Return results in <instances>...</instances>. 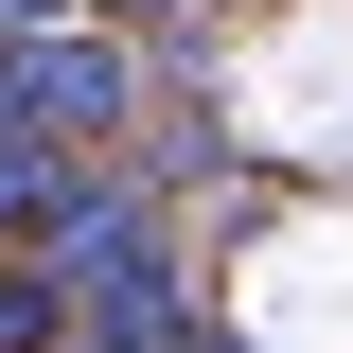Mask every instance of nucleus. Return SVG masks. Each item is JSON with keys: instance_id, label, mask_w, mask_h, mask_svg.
Listing matches in <instances>:
<instances>
[{"instance_id": "7", "label": "nucleus", "mask_w": 353, "mask_h": 353, "mask_svg": "<svg viewBox=\"0 0 353 353\" xmlns=\"http://www.w3.org/2000/svg\"><path fill=\"white\" fill-rule=\"evenodd\" d=\"M53 353H88V336H53Z\"/></svg>"}, {"instance_id": "3", "label": "nucleus", "mask_w": 353, "mask_h": 353, "mask_svg": "<svg viewBox=\"0 0 353 353\" xmlns=\"http://www.w3.org/2000/svg\"><path fill=\"white\" fill-rule=\"evenodd\" d=\"M53 18H71V0H0V36H53Z\"/></svg>"}, {"instance_id": "4", "label": "nucleus", "mask_w": 353, "mask_h": 353, "mask_svg": "<svg viewBox=\"0 0 353 353\" xmlns=\"http://www.w3.org/2000/svg\"><path fill=\"white\" fill-rule=\"evenodd\" d=\"M88 18H194V0H88Z\"/></svg>"}, {"instance_id": "6", "label": "nucleus", "mask_w": 353, "mask_h": 353, "mask_svg": "<svg viewBox=\"0 0 353 353\" xmlns=\"http://www.w3.org/2000/svg\"><path fill=\"white\" fill-rule=\"evenodd\" d=\"M0 141H18V106H0Z\"/></svg>"}, {"instance_id": "2", "label": "nucleus", "mask_w": 353, "mask_h": 353, "mask_svg": "<svg viewBox=\"0 0 353 353\" xmlns=\"http://www.w3.org/2000/svg\"><path fill=\"white\" fill-rule=\"evenodd\" d=\"M71 141H36V124H18V141H0V230H53V194H71Z\"/></svg>"}, {"instance_id": "5", "label": "nucleus", "mask_w": 353, "mask_h": 353, "mask_svg": "<svg viewBox=\"0 0 353 353\" xmlns=\"http://www.w3.org/2000/svg\"><path fill=\"white\" fill-rule=\"evenodd\" d=\"M176 353H248V336H176Z\"/></svg>"}, {"instance_id": "1", "label": "nucleus", "mask_w": 353, "mask_h": 353, "mask_svg": "<svg viewBox=\"0 0 353 353\" xmlns=\"http://www.w3.org/2000/svg\"><path fill=\"white\" fill-rule=\"evenodd\" d=\"M0 106L36 141H71V159H106L124 141V106H141V53L106 36V18H53V36H0Z\"/></svg>"}]
</instances>
